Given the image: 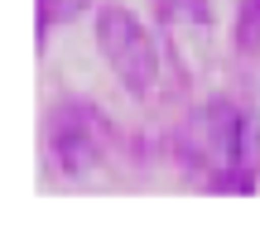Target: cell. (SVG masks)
<instances>
[{
	"instance_id": "cell-4",
	"label": "cell",
	"mask_w": 260,
	"mask_h": 236,
	"mask_svg": "<svg viewBox=\"0 0 260 236\" xmlns=\"http://www.w3.org/2000/svg\"><path fill=\"white\" fill-rule=\"evenodd\" d=\"M149 10L169 29H207L212 24V0H149Z\"/></svg>"
},
{
	"instance_id": "cell-5",
	"label": "cell",
	"mask_w": 260,
	"mask_h": 236,
	"mask_svg": "<svg viewBox=\"0 0 260 236\" xmlns=\"http://www.w3.org/2000/svg\"><path fill=\"white\" fill-rule=\"evenodd\" d=\"M96 0H39V48H44L53 24H73L82 10H92Z\"/></svg>"
},
{
	"instance_id": "cell-3",
	"label": "cell",
	"mask_w": 260,
	"mask_h": 236,
	"mask_svg": "<svg viewBox=\"0 0 260 236\" xmlns=\"http://www.w3.org/2000/svg\"><path fill=\"white\" fill-rule=\"evenodd\" d=\"M48 159L63 179H82L102 164L106 145H111V125L92 102H58L44 121Z\"/></svg>"
},
{
	"instance_id": "cell-2",
	"label": "cell",
	"mask_w": 260,
	"mask_h": 236,
	"mask_svg": "<svg viewBox=\"0 0 260 236\" xmlns=\"http://www.w3.org/2000/svg\"><path fill=\"white\" fill-rule=\"evenodd\" d=\"M96 48H102L106 68L121 77V87L130 96H149V87L159 82V48L149 39V29L125 5L96 10Z\"/></svg>"
},
{
	"instance_id": "cell-1",
	"label": "cell",
	"mask_w": 260,
	"mask_h": 236,
	"mask_svg": "<svg viewBox=\"0 0 260 236\" xmlns=\"http://www.w3.org/2000/svg\"><path fill=\"white\" fill-rule=\"evenodd\" d=\"M178 150L193 169L207 174L212 193H251L255 188V121L232 102H207L188 116Z\"/></svg>"
},
{
	"instance_id": "cell-6",
	"label": "cell",
	"mask_w": 260,
	"mask_h": 236,
	"mask_svg": "<svg viewBox=\"0 0 260 236\" xmlns=\"http://www.w3.org/2000/svg\"><path fill=\"white\" fill-rule=\"evenodd\" d=\"M232 39H236V48H241V53H260V0H241Z\"/></svg>"
}]
</instances>
